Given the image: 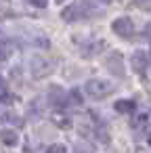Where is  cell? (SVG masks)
Returning a JSON list of instances; mask_svg holds the SVG:
<instances>
[{"mask_svg": "<svg viewBox=\"0 0 151 153\" xmlns=\"http://www.w3.org/2000/svg\"><path fill=\"white\" fill-rule=\"evenodd\" d=\"M111 90H113V86L105 80H88V84H86V92L94 99H105L107 94H111Z\"/></svg>", "mask_w": 151, "mask_h": 153, "instance_id": "obj_1", "label": "cell"}, {"mask_svg": "<svg viewBox=\"0 0 151 153\" xmlns=\"http://www.w3.org/2000/svg\"><path fill=\"white\" fill-rule=\"evenodd\" d=\"M111 30L122 36V38H132L134 36V23L128 19V17H118L113 23H111Z\"/></svg>", "mask_w": 151, "mask_h": 153, "instance_id": "obj_2", "label": "cell"}, {"mask_svg": "<svg viewBox=\"0 0 151 153\" xmlns=\"http://www.w3.org/2000/svg\"><path fill=\"white\" fill-rule=\"evenodd\" d=\"M105 67H107L111 74H115L118 78H124V59H122L120 53L109 55V57L105 59Z\"/></svg>", "mask_w": 151, "mask_h": 153, "instance_id": "obj_3", "label": "cell"}, {"mask_svg": "<svg viewBox=\"0 0 151 153\" xmlns=\"http://www.w3.org/2000/svg\"><path fill=\"white\" fill-rule=\"evenodd\" d=\"M130 67H132L136 74H141V71L147 67V53H145V51L132 53V57H130Z\"/></svg>", "mask_w": 151, "mask_h": 153, "instance_id": "obj_4", "label": "cell"}, {"mask_svg": "<svg viewBox=\"0 0 151 153\" xmlns=\"http://www.w3.org/2000/svg\"><path fill=\"white\" fill-rule=\"evenodd\" d=\"M61 17H63L67 23H71V21H76V19H82V9H80V4H69V7H65V9L61 11Z\"/></svg>", "mask_w": 151, "mask_h": 153, "instance_id": "obj_5", "label": "cell"}, {"mask_svg": "<svg viewBox=\"0 0 151 153\" xmlns=\"http://www.w3.org/2000/svg\"><path fill=\"white\" fill-rule=\"evenodd\" d=\"M48 101L53 105H67V94L59 88V86H51L48 90Z\"/></svg>", "mask_w": 151, "mask_h": 153, "instance_id": "obj_6", "label": "cell"}, {"mask_svg": "<svg viewBox=\"0 0 151 153\" xmlns=\"http://www.w3.org/2000/svg\"><path fill=\"white\" fill-rule=\"evenodd\" d=\"M32 67H34V69H32V74H34L36 78H42L44 74H48V71H51V69H48L51 65H48L46 61H42V59H34V61H32Z\"/></svg>", "mask_w": 151, "mask_h": 153, "instance_id": "obj_7", "label": "cell"}, {"mask_svg": "<svg viewBox=\"0 0 151 153\" xmlns=\"http://www.w3.org/2000/svg\"><path fill=\"white\" fill-rule=\"evenodd\" d=\"M0 140H2L4 145H9V147H15L19 143V136H17L15 130H2L0 132Z\"/></svg>", "mask_w": 151, "mask_h": 153, "instance_id": "obj_8", "label": "cell"}, {"mask_svg": "<svg viewBox=\"0 0 151 153\" xmlns=\"http://www.w3.org/2000/svg\"><path fill=\"white\" fill-rule=\"evenodd\" d=\"M132 109H134L132 101H118L115 103V111H120V113H130Z\"/></svg>", "mask_w": 151, "mask_h": 153, "instance_id": "obj_9", "label": "cell"}, {"mask_svg": "<svg viewBox=\"0 0 151 153\" xmlns=\"http://www.w3.org/2000/svg\"><path fill=\"white\" fill-rule=\"evenodd\" d=\"M46 153H67V149H65L63 145H51V147L46 149Z\"/></svg>", "mask_w": 151, "mask_h": 153, "instance_id": "obj_10", "label": "cell"}, {"mask_svg": "<svg viewBox=\"0 0 151 153\" xmlns=\"http://www.w3.org/2000/svg\"><path fill=\"white\" fill-rule=\"evenodd\" d=\"M30 2H32L34 7H46V4H48V0H30Z\"/></svg>", "mask_w": 151, "mask_h": 153, "instance_id": "obj_11", "label": "cell"}, {"mask_svg": "<svg viewBox=\"0 0 151 153\" xmlns=\"http://www.w3.org/2000/svg\"><path fill=\"white\" fill-rule=\"evenodd\" d=\"M147 2H149V0H134V4H136V7H145Z\"/></svg>", "mask_w": 151, "mask_h": 153, "instance_id": "obj_12", "label": "cell"}, {"mask_svg": "<svg viewBox=\"0 0 151 153\" xmlns=\"http://www.w3.org/2000/svg\"><path fill=\"white\" fill-rule=\"evenodd\" d=\"M4 59H7V53H4L2 46H0V61H4Z\"/></svg>", "mask_w": 151, "mask_h": 153, "instance_id": "obj_13", "label": "cell"}, {"mask_svg": "<svg viewBox=\"0 0 151 153\" xmlns=\"http://www.w3.org/2000/svg\"><path fill=\"white\" fill-rule=\"evenodd\" d=\"M145 36H149V38H151V23L145 27Z\"/></svg>", "mask_w": 151, "mask_h": 153, "instance_id": "obj_14", "label": "cell"}, {"mask_svg": "<svg viewBox=\"0 0 151 153\" xmlns=\"http://www.w3.org/2000/svg\"><path fill=\"white\" fill-rule=\"evenodd\" d=\"M59 2H63V0H59Z\"/></svg>", "mask_w": 151, "mask_h": 153, "instance_id": "obj_15", "label": "cell"}, {"mask_svg": "<svg viewBox=\"0 0 151 153\" xmlns=\"http://www.w3.org/2000/svg\"><path fill=\"white\" fill-rule=\"evenodd\" d=\"M149 140H151V138H149Z\"/></svg>", "mask_w": 151, "mask_h": 153, "instance_id": "obj_16", "label": "cell"}]
</instances>
